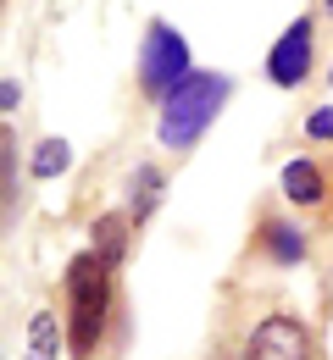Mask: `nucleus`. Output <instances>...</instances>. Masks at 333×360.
<instances>
[{
    "label": "nucleus",
    "instance_id": "obj_1",
    "mask_svg": "<svg viewBox=\"0 0 333 360\" xmlns=\"http://www.w3.org/2000/svg\"><path fill=\"white\" fill-rule=\"evenodd\" d=\"M106 321H111V266L95 250H84L67 261V344H73V355H95Z\"/></svg>",
    "mask_w": 333,
    "mask_h": 360
},
{
    "label": "nucleus",
    "instance_id": "obj_2",
    "mask_svg": "<svg viewBox=\"0 0 333 360\" xmlns=\"http://www.w3.org/2000/svg\"><path fill=\"white\" fill-rule=\"evenodd\" d=\"M228 89H234V84H228L222 72H189L184 89H172L161 100V144H167V150H189L194 139L211 128V117L222 111Z\"/></svg>",
    "mask_w": 333,
    "mask_h": 360
},
{
    "label": "nucleus",
    "instance_id": "obj_3",
    "mask_svg": "<svg viewBox=\"0 0 333 360\" xmlns=\"http://www.w3.org/2000/svg\"><path fill=\"white\" fill-rule=\"evenodd\" d=\"M189 45H184V34L172 28V22H150V34H144V56H139V84L144 94L156 100H167L172 89H184L189 84Z\"/></svg>",
    "mask_w": 333,
    "mask_h": 360
},
{
    "label": "nucleus",
    "instance_id": "obj_4",
    "mask_svg": "<svg viewBox=\"0 0 333 360\" xmlns=\"http://www.w3.org/2000/svg\"><path fill=\"white\" fill-rule=\"evenodd\" d=\"M244 360H311V333H306V321H294V316H267V321L250 333Z\"/></svg>",
    "mask_w": 333,
    "mask_h": 360
},
{
    "label": "nucleus",
    "instance_id": "obj_5",
    "mask_svg": "<svg viewBox=\"0 0 333 360\" xmlns=\"http://www.w3.org/2000/svg\"><path fill=\"white\" fill-rule=\"evenodd\" d=\"M311 17H294L284 34H278V45H272V56H267V78L278 84V89H294L306 72H311Z\"/></svg>",
    "mask_w": 333,
    "mask_h": 360
},
{
    "label": "nucleus",
    "instance_id": "obj_6",
    "mask_svg": "<svg viewBox=\"0 0 333 360\" xmlns=\"http://www.w3.org/2000/svg\"><path fill=\"white\" fill-rule=\"evenodd\" d=\"M278 188H284L294 205H322V200H328V178H322L317 161H289L284 178H278Z\"/></svg>",
    "mask_w": 333,
    "mask_h": 360
},
{
    "label": "nucleus",
    "instance_id": "obj_7",
    "mask_svg": "<svg viewBox=\"0 0 333 360\" xmlns=\"http://www.w3.org/2000/svg\"><path fill=\"white\" fill-rule=\"evenodd\" d=\"M261 238H267V250H272V261H278V266L306 261V233H300L294 222H261Z\"/></svg>",
    "mask_w": 333,
    "mask_h": 360
},
{
    "label": "nucleus",
    "instance_id": "obj_8",
    "mask_svg": "<svg viewBox=\"0 0 333 360\" xmlns=\"http://www.w3.org/2000/svg\"><path fill=\"white\" fill-rule=\"evenodd\" d=\"M56 349H61V327H56V316L34 311V316H28V349H23V360H56Z\"/></svg>",
    "mask_w": 333,
    "mask_h": 360
},
{
    "label": "nucleus",
    "instance_id": "obj_9",
    "mask_svg": "<svg viewBox=\"0 0 333 360\" xmlns=\"http://www.w3.org/2000/svg\"><path fill=\"white\" fill-rule=\"evenodd\" d=\"M128 222L134 217H122V211H106L95 222V255L111 266V261H122V244H128Z\"/></svg>",
    "mask_w": 333,
    "mask_h": 360
},
{
    "label": "nucleus",
    "instance_id": "obj_10",
    "mask_svg": "<svg viewBox=\"0 0 333 360\" xmlns=\"http://www.w3.org/2000/svg\"><path fill=\"white\" fill-rule=\"evenodd\" d=\"M161 188H167V178H161L156 167H139V172H134V211H128L134 222H144V217L161 205Z\"/></svg>",
    "mask_w": 333,
    "mask_h": 360
},
{
    "label": "nucleus",
    "instance_id": "obj_11",
    "mask_svg": "<svg viewBox=\"0 0 333 360\" xmlns=\"http://www.w3.org/2000/svg\"><path fill=\"white\" fill-rule=\"evenodd\" d=\"M67 161H73L67 139H45V144L34 150V178L45 183V178H56V172H67Z\"/></svg>",
    "mask_w": 333,
    "mask_h": 360
},
{
    "label": "nucleus",
    "instance_id": "obj_12",
    "mask_svg": "<svg viewBox=\"0 0 333 360\" xmlns=\"http://www.w3.org/2000/svg\"><path fill=\"white\" fill-rule=\"evenodd\" d=\"M306 139H317V144H333V105H317V111L306 117Z\"/></svg>",
    "mask_w": 333,
    "mask_h": 360
},
{
    "label": "nucleus",
    "instance_id": "obj_13",
    "mask_svg": "<svg viewBox=\"0 0 333 360\" xmlns=\"http://www.w3.org/2000/svg\"><path fill=\"white\" fill-rule=\"evenodd\" d=\"M17 100H23V89H17V84H11V78H6V89H0V105H6V117H11V111H17Z\"/></svg>",
    "mask_w": 333,
    "mask_h": 360
},
{
    "label": "nucleus",
    "instance_id": "obj_14",
    "mask_svg": "<svg viewBox=\"0 0 333 360\" xmlns=\"http://www.w3.org/2000/svg\"><path fill=\"white\" fill-rule=\"evenodd\" d=\"M322 6H328V11H333V0H322Z\"/></svg>",
    "mask_w": 333,
    "mask_h": 360
}]
</instances>
